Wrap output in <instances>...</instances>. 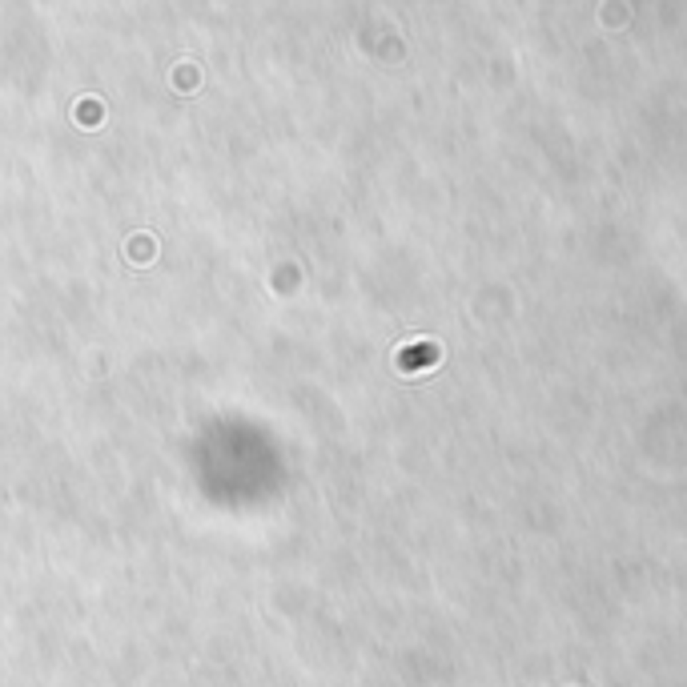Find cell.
<instances>
[{
  "mask_svg": "<svg viewBox=\"0 0 687 687\" xmlns=\"http://www.w3.org/2000/svg\"><path fill=\"white\" fill-rule=\"evenodd\" d=\"M125 253L133 258V262H149L157 250H153V238H149V233H137V238L125 241Z\"/></svg>",
  "mask_w": 687,
  "mask_h": 687,
  "instance_id": "cell-1",
  "label": "cell"
},
{
  "mask_svg": "<svg viewBox=\"0 0 687 687\" xmlns=\"http://www.w3.org/2000/svg\"><path fill=\"white\" fill-rule=\"evenodd\" d=\"M173 81H177V88H197V69H189V64H181Z\"/></svg>",
  "mask_w": 687,
  "mask_h": 687,
  "instance_id": "cell-2",
  "label": "cell"
}]
</instances>
